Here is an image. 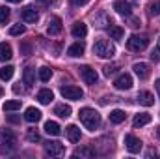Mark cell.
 I'll return each instance as SVG.
<instances>
[{"label": "cell", "instance_id": "obj_1", "mask_svg": "<svg viewBox=\"0 0 160 159\" xmlns=\"http://www.w3.org/2000/svg\"><path fill=\"white\" fill-rule=\"evenodd\" d=\"M78 118H80V122L84 123V127L89 129V131H95V129L101 125V114H99L95 109H89V107L80 109Z\"/></svg>", "mask_w": 160, "mask_h": 159}, {"label": "cell", "instance_id": "obj_2", "mask_svg": "<svg viewBox=\"0 0 160 159\" xmlns=\"http://www.w3.org/2000/svg\"><path fill=\"white\" fill-rule=\"evenodd\" d=\"M93 52L99 58H112L116 54V47L110 43L108 40H97L93 45Z\"/></svg>", "mask_w": 160, "mask_h": 159}, {"label": "cell", "instance_id": "obj_3", "mask_svg": "<svg viewBox=\"0 0 160 159\" xmlns=\"http://www.w3.org/2000/svg\"><path fill=\"white\" fill-rule=\"evenodd\" d=\"M147 45H149L147 36H138V34H134V36H130V38L127 40L128 51H134V52H140V51L147 49Z\"/></svg>", "mask_w": 160, "mask_h": 159}, {"label": "cell", "instance_id": "obj_4", "mask_svg": "<svg viewBox=\"0 0 160 159\" xmlns=\"http://www.w3.org/2000/svg\"><path fill=\"white\" fill-rule=\"evenodd\" d=\"M60 94H62L65 99H71V101H78V99H82V96H84V92L80 90L78 86H75V84H65V86H62V88H60Z\"/></svg>", "mask_w": 160, "mask_h": 159}, {"label": "cell", "instance_id": "obj_5", "mask_svg": "<svg viewBox=\"0 0 160 159\" xmlns=\"http://www.w3.org/2000/svg\"><path fill=\"white\" fill-rule=\"evenodd\" d=\"M45 154L50 156V157H60V156L65 154V146L62 142H58V140H48L45 144Z\"/></svg>", "mask_w": 160, "mask_h": 159}, {"label": "cell", "instance_id": "obj_6", "mask_svg": "<svg viewBox=\"0 0 160 159\" xmlns=\"http://www.w3.org/2000/svg\"><path fill=\"white\" fill-rule=\"evenodd\" d=\"M78 73H80V77L84 79V82H86V84H97V80H99L97 71H95L91 66H80V68H78Z\"/></svg>", "mask_w": 160, "mask_h": 159}, {"label": "cell", "instance_id": "obj_7", "mask_svg": "<svg viewBox=\"0 0 160 159\" xmlns=\"http://www.w3.org/2000/svg\"><path fill=\"white\" fill-rule=\"evenodd\" d=\"M125 146H127V150L130 152V154H140V150H142V140L136 137V135H125Z\"/></svg>", "mask_w": 160, "mask_h": 159}, {"label": "cell", "instance_id": "obj_8", "mask_svg": "<svg viewBox=\"0 0 160 159\" xmlns=\"http://www.w3.org/2000/svg\"><path fill=\"white\" fill-rule=\"evenodd\" d=\"M0 144H8V146H15L17 144V137H15V133L11 131V129H6V127H2L0 129Z\"/></svg>", "mask_w": 160, "mask_h": 159}, {"label": "cell", "instance_id": "obj_9", "mask_svg": "<svg viewBox=\"0 0 160 159\" xmlns=\"http://www.w3.org/2000/svg\"><path fill=\"white\" fill-rule=\"evenodd\" d=\"M112 8H114L119 15H123V17H130V15H132V6H130L128 2H125V0H116V2L112 4Z\"/></svg>", "mask_w": 160, "mask_h": 159}, {"label": "cell", "instance_id": "obj_10", "mask_svg": "<svg viewBox=\"0 0 160 159\" xmlns=\"http://www.w3.org/2000/svg\"><path fill=\"white\" fill-rule=\"evenodd\" d=\"M114 86L118 90H130L132 88V77L128 73H121L119 77L114 80Z\"/></svg>", "mask_w": 160, "mask_h": 159}, {"label": "cell", "instance_id": "obj_11", "mask_svg": "<svg viewBox=\"0 0 160 159\" xmlns=\"http://www.w3.org/2000/svg\"><path fill=\"white\" fill-rule=\"evenodd\" d=\"M62 19L58 17V15H54V17H50L48 19V26H47V32L50 34V36H58L60 32H62Z\"/></svg>", "mask_w": 160, "mask_h": 159}, {"label": "cell", "instance_id": "obj_12", "mask_svg": "<svg viewBox=\"0 0 160 159\" xmlns=\"http://www.w3.org/2000/svg\"><path fill=\"white\" fill-rule=\"evenodd\" d=\"M132 69H134V73H136L140 79H147V77L151 75V66L145 64V62H136V64L132 66Z\"/></svg>", "mask_w": 160, "mask_h": 159}, {"label": "cell", "instance_id": "obj_13", "mask_svg": "<svg viewBox=\"0 0 160 159\" xmlns=\"http://www.w3.org/2000/svg\"><path fill=\"white\" fill-rule=\"evenodd\" d=\"M21 17H22V21H24V23H36V21L39 19L38 11H36L32 6H26V8H22V9H21Z\"/></svg>", "mask_w": 160, "mask_h": 159}, {"label": "cell", "instance_id": "obj_14", "mask_svg": "<svg viewBox=\"0 0 160 159\" xmlns=\"http://www.w3.org/2000/svg\"><path fill=\"white\" fill-rule=\"evenodd\" d=\"M138 103L143 105V107H153L155 105V96L151 92H147V90H142L138 94Z\"/></svg>", "mask_w": 160, "mask_h": 159}, {"label": "cell", "instance_id": "obj_15", "mask_svg": "<svg viewBox=\"0 0 160 159\" xmlns=\"http://www.w3.org/2000/svg\"><path fill=\"white\" fill-rule=\"evenodd\" d=\"M24 120H26V122H30V123L39 122V120H41V111H39V109H36V107H28V109L24 111Z\"/></svg>", "mask_w": 160, "mask_h": 159}, {"label": "cell", "instance_id": "obj_16", "mask_svg": "<svg viewBox=\"0 0 160 159\" xmlns=\"http://www.w3.org/2000/svg\"><path fill=\"white\" fill-rule=\"evenodd\" d=\"M84 51H86L84 41H77V43H73V45L67 49V54L73 56V58H77V56H82V54H84Z\"/></svg>", "mask_w": 160, "mask_h": 159}, {"label": "cell", "instance_id": "obj_17", "mask_svg": "<svg viewBox=\"0 0 160 159\" xmlns=\"http://www.w3.org/2000/svg\"><path fill=\"white\" fill-rule=\"evenodd\" d=\"M65 133H67V139L71 140V142H78L80 137H82V133H80V129L77 125H67V129H65Z\"/></svg>", "mask_w": 160, "mask_h": 159}, {"label": "cell", "instance_id": "obj_18", "mask_svg": "<svg viewBox=\"0 0 160 159\" xmlns=\"http://www.w3.org/2000/svg\"><path fill=\"white\" fill-rule=\"evenodd\" d=\"M52 99H54V94H52L50 90L43 88V90H39V92H38V101H39L41 105H48Z\"/></svg>", "mask_w": 160, "mask_h": 159}, {"label": "cell", "instance_id": "obj_19", "mask_svg": "<svg viewBox=\"0 0 160 159\" xmlns=\"http://www.w3.org/2000/svg\"><path fill=\"white\" fill-rule=\"evenodd\" d=\"M13 56V51H11V45L9 43H0V60L2 62H8L9 58Z\"/></svg>", "mask_w": 160, "mask_h": 159}, {"label": "cell", "instance_id": "obj_20", "mask_svg": "<svg viewBox=\"0 0 160 159\" xmlns=\"http://www.w3.org/2000/svg\"><path fill=\"white\" fill-rule=\"evenodd\" d=\"M71 32H73L75 38H80V40H82V38H86V34H88V26L78 21V23L73 25V30H71Z\"/></svg>", "mask_w": 160, "mask_h": 159}, {"label": "cell", "instance_id": "obj_21", "mask_svg": "<svg viewBox=\"0 0 160 159\" xmlns=\"http://www.w3.org/2000/svg\"><path fill=\"white\" fill-rule=\"evenodd\" d=\"M151 122V114H147V112H142V114H136L134 120H132V125L134 127H142V125H147Z\"/></svg>", "mask_w": 160, "mask_h": 159}, {"label": "cell", "instance_id": "obj_22", "mask_svg": "<svg viewBox=\"0 0 160 159\" xmlns=\"http://www.w3.org/2000/svg\"><path fill=\"white\" fill-rule=\"evenodd\" d=\"M45 133H48V135H52V137H58V135L62 133V129H60L58 122H52V120H48V122L45 123Z\"/></svg>", "mask_w": 160, "mask_h": 159}, {"label": "cell", "instance_id": "obj_23", "mask_svg": "<svg viewBox=\"0 0 160 159\" xmlns=\"http://www.w3.org/2000/svg\"><path fill=\"white\" fill-rule=\"evenodd\" d=\"M54 114L60 118H69L71 116V107L69 105H56L54 107Z\"/></svg>", "mask_w": 160, "mask_h": 159}, {"label": "cell", "instance_id": "obj_24", "mask_svg": "<svg viewBox=\"0 0 160 159\" xmlns=\"http://www.w3.org/2000/svg\"><path fill=\"white\" fill-rule=\"evenodd\" d=\"M127 118V114H125V111H121V109H114L112 112H110V122L112 123H121V122H125Z\"/></svg>", "mask_w": 160, "mask_h": 159}, {"label": "cell", "instance_id": "obj_25", "mask_svg": "<svg viewBox=\"0 0 160 159\" xmlns=\"http://www.w3.org/2000/svg\"><path fill=\"white\" fill-rule=\"evenodd\" d=\"M22 80H24L26 86H32V84L36 82V75H34V69H32V68H26V69H24V73H22Z\"/></svg>", "mask_w": 160, "mask_h": 159}, {"label": "cell", "instance_id": "obj_26", "mask_svg": "<svg viewBox=\"0 0 160 159\" xmlns=\"http://www.w3.org/2000/svg\"><path fill=\"white\" fill-rule=\"evenodd\" d=\"M13 73H15V68H13V66H4V68L0 69V79L9 80L11 77H13Z\"/></svg>", "mask_w": 160, "mask_h": 159}, {"label": "cell", "instance_id": "obj_27", "mask_svg": "<svg viewBox=\"0 0 160 159\" xmlns=\"http://www.w3.org/2000/svg\"><path fill=\"white\" fill-rule=\"evenodd\" d=\"M95 156V150L91 148H80V150H75L73 157H93Z\"/></svg>", "mask_w": 160, "mask_h": 159}, {"label": "cell", "instance_id": "obj_28", "mask_svg": "<svg viewBox=\"0 0 160 159\" xmlns=\"http://www.w3.org/2000/svg\"><path fill=\"white\" fill-rule=\"evenodd\" d=\"M108 34H110V38H112V40H121L125 32H123V28H121V26H110V28H108Z\"/></svg>", "mask_w": 160, "mask_h": 159}, {"label": "cell", "instance_id": "obj_29", "mask_svg": "<svg viewBox=\"0 0 160 159\" xmlns=\"http://www.w3.org/2000/svg\"><path fill=\"white\" fill-rule=\"evenodd\" d=\"M21 109V101L19 99H11L4 103V111H19Z\"/></svg>", "mask_w": 160, "mask_h": 159}, {"label": "cell", "instance_id": "obj_30", "mask_svg": "<svg viewBox=\"0 0 160 159\" xmlns=\"http://www.w3.org/2000/svg\"><path fill=\"white\" fill-rule=\"evenodd\" d=\"M50 77H52V69H50V68H41L39 69V79L43 80V82L50 80Z\"/></svg>", "mask_w": 160, "mask_h": 159}, {"label": "cell", "instance_id": "obj_31", "mask_svg": "<svg viewBox=\"0 0 160 159\" xmlns=\"http://www.w3.org/2000/svg\"><path fill=\"white\" fill-rule=\"evenodd\" d=\"M24 26L22 25H13L11 28H9V36H21V34H24Z\"/></svg>", "mask_w": 160, "mask_h": 159}, {"label": "cell", "instance_id": "obj_32", "mask_svg": "<svg viewBox=\"0 0 160 159\" xmlns=\"http://www.w3.org/2000/svg\"><path fill=\"white\" fill-rule=\"evenodd\" d=\"M8 19H9V9H8L6 6H2V8H0V25H6Z\"/></svg>", "mask_w": 160, "mask_h": 159}, {"label": "cell", "instance_id": "obj_33", "mask_svg": "<svg viewBox=\"0 0 160 159\" xmlns=\"http://www.w3.org/2000/svg\"><path fill=\"white\" fill-rule=\"evenodd\" d=\"M102 69H104V75L110 77V75H114V73L118 71V64H108V66H104Z\"/></svg>", "mask_w": 160, "mask_h": 159}, {"label": "cell", "instance_id": "obj_34", "mask_svg": "<svg viewBox=\"0 0 160 159\" xmlns=\"http://www.w3.org/2000/svg\"><path fill=\"white\" fill-rule=\"evenodd\" d=\"M149 15H160V2H153L149 4Z\"/></svg>", "mask_w": 160, "mask_h": 159}, {"label": "cell", "instance_id": "obj_35", "mask_svg": "<svg viewBox=\"0 0 160 159\" xmlns=\"http://www.w3.org/2000/svg\"><path fill=\"white\" fill-rule=\"evenodd\" d=\"M26 139H28L30 142H39V140H41L39 133H38V131H34V129H30V131H28V135H26Z\"/></svg>", "mask_w": 160, "mask_h": 159}, {"label": "cell", "instance_id": "obj_36", "mask_svg": "<svg viewBox=\"0 0 160 159\" xmlns=\"http://www.w3.org/2000/svg\"><path fill=\"white\" fill-rule=\"evenodd\" d=\"M151 60H155V62H158L160 60V47L153 49V52H151Z\"/></svg>", "mask_w": 160, "mask_h": 159}, {"label": "cell", "instance_id": "obj_37", "mask_svg": "<svg viewBox=\"0 0 160 159\" xmlns=\"http://www.w3.org/2000/svg\"><path fill=\"white\" fill-rule=\"evenodd\" d=\"M21 51H22V54H30V51H32V47H30L28 43H22V47H21Z\"/></svg>", "mask_w": 160, "mask_h": 159}, {"label": "cell", "instance_id": "obj_38", "mask_svg": "<svg viewBox=\"0 0 160 159\" xmlns=\"http://www.w3.org/2000/svg\"><path fill=\"white\" fill-rule=\"evenodd\" d=\"M8 122H9V123H19L21 118H19V116H15V114H9V116H8Z\"/></svg>", "mask_w": 160, "mask_h": 159}, {"label": "cell", "instance_id": "obj_39", "mask_svg": "<svg viewBox=\"0 0 160 159\" xmlns=\"http://www.w3.org/2000/svg\"><path fill=\"white\" fill-rule=\"evenodd\" d=\"M88 2H89V0H71V4H73V6H86Z\"/></svg>", "mask_w": 160, "mask_h": 159}, {"label": "cell", "instance_id": "obj_40", "mask_svg": "<svg viewBox=\"0 0 160 159\" xmlns=\"http://www.w3.org/2000/svg\"><path fill=\"white\" fill-rule=\"evenodd\" d=\"M39 4H43V6H50L52 4V0H38Z\"/></svg>", "mask_w": 160, "mask_h": 159}, {"label": "cell", "instance_id": "obj_41", "mask_svg": "<svg viewBox=\"0 0 160 159\" xmlns=\"http://www.w3.org/2000/svg\"><path fill=\"white\" fill-rule=\"evenodd\" d=\"M13 92H15V94H19V92H22V88H21V86H17V84H15V86H13Z\"/></svg>", "mask_w": 160, "mask_h": 159}, {"label": "cell", "instance_id": "obj_42", "mask_svg": "<svg viewBox=\"0 0 160 159\" xmlns=\"http://www.w3.org/2000/svg\"><path fill=\"white\" fill-rule=\"evenodd\" d=\"M8 2H13V4H19V2H22V0H8Z\"/></svg>", "mask_w": 160, "mask_h": 159}, {"label": "cell", "instance_id": "obj_43", "mask_svg": "<svg viewBox=\"0 0 160 159\" xmlns=\"http://www.w3.org/2000/svg\"><path fill=\"white\" fill-rule=\"evenodd\" d=\"M157 137L160 139V127H157Z\"/></svg>", "mask_w": 160, "mask_h": 159}, {"label": "cell", "instance_id": "obj_44", "mask_svg": "<svg viewBox=\"0 0 160 159\" xmlns=\"http://www.w3.org/2000/svg\"><path fill=\"white\" fill-rule=\"evenodd\" d=\"M157 86H158V90H160V80H158V82H157Z\"/></svg>", "mask_w": 160, "mask_h": 159}, {"label": "cell", "instance_id": "obj_45", "mask_svg": "<svg viewBox=\"0 0 160 159\" xmlns=\"http://www.w3.org/2000/svg\"><path fill=\"white\" fill-rule=\"evenodd\" d=\"M0 96H2V88H0Z\"/></svg>", "mask_w": 160, "mask_h": 159}]
</instances>
